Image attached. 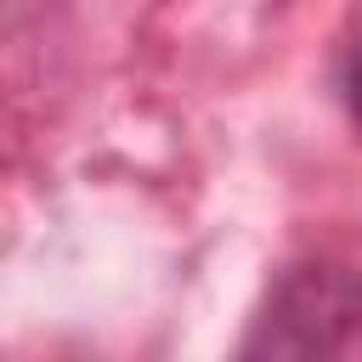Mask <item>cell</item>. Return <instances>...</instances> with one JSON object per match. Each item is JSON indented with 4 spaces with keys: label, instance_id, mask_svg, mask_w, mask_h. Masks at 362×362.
Listing matches in <instances>:
<instances>
[{
    "label": "cell",
    "instance_id": "obj_1",
    "mask_svg": "<svg viewBox=\"0 0 362 362\" xmlns=\"http://www.w3.org/2000/svg\"><path fill=\"white\" fill-rule=\"evenodd\" d=\"M356 339H362V277L345 260H300L277 277L266 311L255 317V334L243 339V356L311 362L339 356Z\"/></svg>",
    "mask_w": 362,
    "mask_h": 362
},
{
    "label": "cell",
    "instance_id": "obj_2",
    "mask_svg": "<svg viewBox=\"0 0 362 362\" xmlns=\"http://www.w3.org/2000/svg\"><path fill=\"white\" fill-rule=\"evenodd\" d=\"M345 107H351V119H356V130H362V40L351 45V57H345Z\"/></svg>",
    "mask_w": 362,
    "mask_h": 362
}]
</instances>
